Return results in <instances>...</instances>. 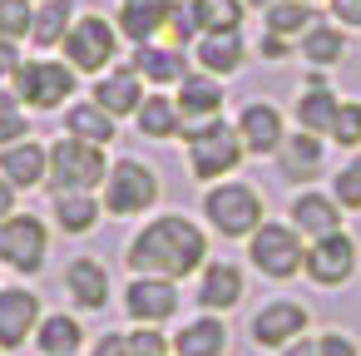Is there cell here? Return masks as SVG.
Instances as JSON below:
<instances>
[{"instance_id":"6da1fadb","label":"cell","mask_w":361,"mask_h":356,"mask_svg":"<svg viewBox=\"0 0 361 356\" xmlns=\"http://www.w3.org/2000/svg\"><path fill=\"white\" fill-rule=\"evenodd\" d=\"M203 252H208V243L188 218H159L134 238L129 267L144 277H188L203 262Z\"/></svg>"},{"instance_id":"7a4b0ae2","label":"cell","mask_w":361,"mask_h":356,"mask_svg":"<svg viewBox=\"0 0 361 356\" xmlns=\"http://www.w3.org/2000/svg\"><path fill=\"white\" fill-rule=\"evenodd\" d=\"M183 134H188V168H193L198 178H218V173H228V168L243 159L238 134H233L228 124H218V119L188 124Z\"/></svg>"},{"instance_id":"3957f363","label":"cell","mask_w":361,"mask_h":356,"mask_svg":"<svg viewBox=\"0 0 361 356\" xmlns=\"http://www.w3.org/2000/svg\"><path fill=\"white\" fill-rule=\"evenodd\" d=\"M99 178H104V154H99V144L65 139V144L50 149V183H55L60 193H90Z\"/></svg>"},{"instance_id":"277c9868","label":"cell","mask_w":361,"mask_h":356,"mask_svg":"<svg viewBox=\"0 0 361 356\" xmlns=\"http://www.w3.org/2000/svg\"><path fill=\"white\" fill-rule=\"evenodd\" d=\"M208 218H213L218 233L243 238V233H257V228H262V203H257L252 188L228 183V188H213V193H208Z\"/></svg>"},{"instance_id":"5b68a950","label":"cell","mask_w":361,"mask_h":356,"mask_svg":"<svg viewBox=\"0 0 361 356\" xmlns=\"http://www.w3.org/2000/svg\"><path fill=\"white\" fill-rule=\"evenodd\" d=\"M159 198V178L144 168V164H114V173H109V188H104V208L109 213H139V208H149Z\"/></svg>"},{"instance_id":"8992f818","label":"cell","mask_w":361,"mask_h":356,"mask_svg":"<svg viewBox=\"0 0 361 356\" xmlns=\"http://www.w3.org/2000/svg\"><path fill=\"white\" fill-rule=\"evenodd\" d=\"M252 262H257L267 277H292L297 267H307L297 233H292V228H282V223L257 228V238H252Z\"/></svg>"},{"instance_id":"52a82bcc","label":"cell","mask_w":361,"mask_h":356,"mask_svg":"<svg viewBox=\"0 0 361 356\" xmlns=\"http://www.w3.org/2000/svg\"><path fill=\"white\" fill-rule=\"evenodd\" d=\"M0 262L35 272L45 262V228L40 218H0Z\"/></svg>"},{"instance_id":"ba28073f","label":"cell","mask_w":361,"mask_h":356,"mask_svg":"<svg viewBox=\"0 0 361 356\" xmlns=\"http://www.w3.org/2000/svg\"><path fill=\"white\" fill-rule=\"evenodd\" d=\"M16 80H20V99L35 109H55L75 90V70H65V65H20Z\"/></svg>"},{"instance_id":"9c48e42d","label":"cell","mask_w":361,"mask_h":356,"mask_svg":"<svg viewBox=\"0 0 361 356\" xmlns=\"http://www.w3.org/2000/svg\"><path fill=\"white\" fill-rule=\"evenodd\" d=\"M65 55L75 70H104L109 55H114V30L99 20V16H85L70 35H65Z\"/></svg>"},{"instance_id":"30bf717a","label":"cell","mask_w":361,"mask_h":356,"mask_svg":"<svg viewBox=\"0 0 361 356\" xmlns=\"http://www.w3.org/2000/svg\"><path fill=\"white\" fill-rule=\"evenodd\" d=\"M351 262H356V247H351V238H341V233H326V238H317V243H312L307 272H312V282H322V287H336V282L351 272Z\"/></svg>"},{"instance_id":"8fae6325","label":"cell","mask_w":361,"mask_h":356,"mask_svg":"<svg viewBox=\"0 0 361 356\" xmlns=\"http://www.w3.org/2000/svg\"><path fill=\"white\" fill-rule=\"evenodd\" d=\"M302 326H307V312H302L297 302H272V307H262V312H257L252 336H257L262 346H282V341L302 336Z\"/></svg>"},{"instance_id":"7c38bea8","label":"cell","mask_w":361,"mask_h":356,"mask_svg":"<svg viewBox=\"0 0 361 356\" xmlns=\"http://www.w3.org/2000/svg\"><path fill=\"white\" fill-rule=\"evenodd\" d=\"M35 312H40L35 292H20V287L0 292V346H20L35 326Z\"/></svg>"},{"instance_id":"4fadbf2b","label":"cell","mask_w":361,"mask_h":356,"mask_svg":"<svg viewBox=\"0 0 361 356\" xmlns=\"http://www.w3.org/2000/svg\"><path fill=\"white\" fill-rule=\"evenodd\" d=\"M0 168H6V183H16V188H35V183L50 173V154H45L40 144L20 139V144H11L6 154H0Z\"/></svg>"},{"instance_id":"5bb4252c","label":"cell","mask_w":361,"mask_h":356,"mask_svg":"<svg viewBox=\"0 0 361 356\" xmlns=\"http://www.w3.org/2000/svg\"><path fill=\"white\" fill-rule=\"evenodd\" d=\"M173 307H178V292L169 277H144L129 287V312L139 321H164V317H173Z\"/></svg>"},{"instance_id":"9a60e30c","label":"cell","mask_w":361,"mask_h":356,"mask_svg":"<svg viewBox=\"0 0 361 356\" xmlns=\"http://www.w3.org/2000/svg\"><path fill=\"white\" fill-rule=\"evenodd\" d=\"M65 287H70V297H75L80 307H104V302H109V272H104L94 257H80V262H70V272H65Z\"/></svg>"},{"instance_id":"2e32d148","label":"cell","mask_w":361,"mask_h":356,"mask_svg":"<svg viewBox=\"0 0 361 356\" xmlns=\"http://www.w3.org/2000/svg\"><path fill=\"white\" fill-rule=\"evenodd\" d=\"M169 0H124V11H119V30L129 35V40H149L154 30H164L169 25Z\"/></svg>"},{"instance_id":"e0dca14e","label":"cell","mask_w":361,"mask_h":356,"mask_svg":"<svg viewBox=\"0 0 361 356\" xmlns=\"http://www.w3.org/2000/svg\"><path fill=\"white\" fill-rule=\"evenodd\" d=\"M243 144H247L252 154L282 149V119H277L272 104H247V109H243Z\"/></svg>"},{"instance_id":"ac0fdd59","label":"cell","mask_w":361,"mask_h":356,"mask_svg":"<svg viewBox=\"0 0 361 356\" xmlns=\"http://www.w3.org/2000/svg\"><path fill=\"white\" fill-rule=\"evenodd\" d=\"M94 99H99V109L104 114H129V109H139L144 99H139V70H114L109 80H99V90H94Z\"/></svg>"},{"instance_id":"d6986e66","label":"cell","mask_w":361,"mask_h":356,"mask_svg":"<svg viewBox=\"0 0 361 356\" xmlns=\"http://www.w3.org/2000/svg\"><path fill=\"white\" fill-rule=\"evenodd\" d=\"M243 297V272L233 262H213L203 272V287H198V302L203 307H233Z\"/></svg>"},{"instance_id":"ffe728a7","label":"cell","mask_w":361,"mask_h":356,"mask_svg":"<svg viewBox=\"0 0 361 356\" xmlns=\"http://www.w3.org/2000/svg\"><path fill=\"white\" fill-rule=\"evenodd\" d=\"M178 356H218L223 346H228V331H223V321H213V317H198V321H188L183 331H178Z\"/></svg>"},{"instance_id":"44dd1931","label":"cell","mask_w":361,"mask_h":356,"mask_svg":"<svg viewBox=\"0 0 361 356\" xmlns=\"http://www.w3.org/2000/svg\"><path fill=\"white\" fill-rule=\"evenodd\" d=\"M65 129H70V139L109 144V139H114V114H104L99 104H75V109L65 114Z\"/></svg>"},{"instance_id":"7402d4cb","label":"cell","mask_w":361,"mask_h":356,"mask_svg":"<svg viewBox=\"0 0 361 356\" xmlns=\"http://www.w3.org/2000/svg\"><path fill=\"white\" fill-rule=\"evenodd\" d=\"M336 99H331V90L322 85V80H312V90L302 94V109H297V119H302V129L307 134H326L331 124H336Z\"/></svg>"},{"instance_id":"603a6c76","label":"cell","mask_w":361,"mask_h":356,"mask_svg":"<svg viewBox=\"0 0 361 356\" xmlns=\"http://www.w3.org/2000/svg\"><path fill=\"white\" fill-rule=\"evenodd\" d=\"M292 218H297V228L312 233V238L336 233V203H326L322 193H302V198L292 203Z\"/></svg>"},{"instance_id":"cb8c5ba5","label":"cell","mask_w":361,"mask_h":356,"mask_svg":"<svg viewBox=\"0 0 361 356\" xmlns=\"http://www.w3.org/2000/svg\"><path fill=\"white\" fill-rule=\"evenodd\" d=\"M218 104H223V90H218L213 80H203V75L183 80V90H178V109H183L188 119H213Z\"/></svg>"},{"instance_id":"d4e9b609","label":"cell","mask_w":361,"mask_h":356,"mask_svg":"<svg viewBox=\"0 0 361 356\" xmlns=\"http://www.w3.org/2000/svg\"><path fill=\"white\" fill-rule=\"evenodd\" d=\"M198 60H203V70H218V75L238 70V65H243V40H238V30L208 35V40L198 45Z\"/></svg>"},{"instance_id":"484cf974","label":"cell","mask_w":361,"mask_h":356,"mask_svg":"<svg viewBox=\"0 0 361 356\" xmlns=\"http://www.w3.org/2000/svg\"><path fill=\"white\" fill-rule=\"evenodd\" d=\"M80 341H85V331H80L75 317H45V326H40V351L45 356H75Z\"/></svg>"},{"instance_id":"4316f807","label":"cell","mask_w":361,"mask_h":356,"mask_svg":"<svg viewBox=\"0 0 361 356\" xmlns=\"http://www.w3.org/2000/svg\"><path fill=\"white\" fill-rule=\"evenodd\" d=\"M317 164H322L317 134H297V139L282 144V168H287V178H307V173H317Z\"/></svg>"},{"instance_id":"83f0119b","label":"cell","mask_w":361,"mask_h":356,"mask_svg":"<svg viewBox=\"0 0 361 356\" xmlns=\"http://www.w3.org/2000/svg\"><path fill=\"white\" fill-rule=\"evenodd\" d=\"M55 218H60L65 233H90L94 218H99V208H94L90 193H60V198H55Z\"/></svg>"},{"instance_id":"f1b7e54d","label":"cell","mask_w":361,"mask_h":356,"mask_svg":"<svg viewBox=\"0 0 361 356\" xmlns=\"http://www.w3.org/2000/svg\"><path fill=\"white\" fill-rule=\"evenodd\" d=\"M134 70H139L144 80H154V85H169V80L183 75V60H178V50H154V45H144V50L134 55Z\"/></svg>"},{"instance_id":"f546056e","label":"cell","mask_w":361,"mask_h":356,"mask_svg":"<svg viewBox=\"0 0 361 356\" xmlns=\"http://www.w3.org/2000/svg\"><path fill=\"white\" fill-rule=\"evenodd\" d=\"M65 25H70V0H50V6L35 11L30 35H35V45H60L65 40Z\"/></svg>"},{"instance_id":"4dcf8cb0","label":"cell","mask_w":361,"mask_h":356,"mask_svg":"<svg viewBox=\"0 0 361 356\" xmlns=\"http://www.w3.org/2000/svg\"><path fill=\"white\" fill-rule=\"evenodd\" d=\"M198 30H208V35H223V30H238V20H243V6L238 0H198Z\"/></svg>"},{"instance_id":"1f68e13d","label":"cell","mask_w":361,"mask_h":356,"mask_svg":"<svg viewBox=\"0 0 361 356\" xmlns=\"http://www.w3.org/2000/svg\"><path fill=\"white\" fill-rule=\"evenodd\" d=\"M341 30H326V25H312L307 30V40H302V55L312 60V65H336L341 60Z\"/></svg>"},{"instance_id":"d6a6232c","label":"cell","mask_w":361,"mask_h":356,"mask_svg":"<svg viewBox=\"0 0 361 356\" xmlns=\"http://www.w3.org/2000/svg\"><path fill=\"white\" fill-rule=\"evenodd\" d=\"M139 129H144L149 139H169V134L178 129V104H169V99L139 104Z\"/></svg>"},{"instance_id":"836d02e7","label":"cell","mask_w":361,"mask_h":356,"mask_svg":"<svg viewBox=\"0 0 361 356\" xmlns=\"http://www.w3.org/2000/svg\"><path fill=\"white\" fill-rule=\"evenodd\" d=\"M267 30H272V35L312 30V6H297V0H277V6H267Z\"/></svg>"},{"instance_id":"e575fe53","label":"cell","mask_w":361,"mask_h":356,"mask_svg":"<svg viewBox=\"0 0 361 356\" xmlns=\"http://www.w3.org/2000/svg\"><path fill=\"white\" fill-rule=\"evenodd\" d=\"M30 0H0V40H16L30 35Z\"/></svg>"},{"instance_id":"d590c367","label":"cell","mask_w":361,"mask_h":356,"mask_svg":"<svg viewBox=\"0 0 361 356\" xmlns=\"http://www.w3.org/2000/svg\"><path fill=\"white\" fill-rule=\"evenodd\" d=\"M331 134H336V144L356 149V144H361V104H341V109H336V124H331Z\"/></svg>"},{"instance_id":"8d00e7d4","label":"cell","mask_w":361,"mask_h":356,"mask_svg":"<svg viewBox=\"0 0 361 356\" xmlns=\"http://www.w3.org/2000/svg\"><path fill=\"white\" fill-rule=\"evenodd\" d=\"M336 203L361 208V159H356V164H346V168L336 173Z\"/></svg>"},{"instance_id":"74e56055","label":"cell","mask_w":361,"mask_h":356,"mask_svg":"<svg viewBox=\"0 0 361 356\" xmlns=\"http://www.w3.org/2000/svg\"><path fill=\"white\" fill-rule=\"evenodd\" d=\"M20 139H25V114L11 109V104H0V149H11Z\"/></svg>"},{"instance_id":"f35d334b","label":"cell","mask_w":361,"mask_h":356,"mask_svg":"<svg viewBox=\"0 0 361 356\" xmlns=\"http://www.w3.org/2000/svg\"><path fill=\"white\" fill-rule=\"evenodd\" d=\"M169 30H173V40H193L198 11H193V6H173V11H169Z\"/></svg>"},{"instance_id":"ab89813d","label":"cell","mask_w":361,"mask_h":356,"mask_svg":"<svg viewBox=\"0 0 361 356\" xmlns=\"http://www.w3.org/2000/svg\"><path fill=\"white\" fill-rule=\"evenodd\" d=\"M169 346H164V336L154 331V326H144V331H134L129 336V356H164Z\"/></svg>"},{"instance_id":"60d3db41","label":"cell","mask_w":361,"mask_h":356,"mask_svg":"<svg viewBox=\"0 0 361 356\" xmlns=\"http://www.w3.org/2000/svg\"><path fill=\"white\" fill-rule=\"evenodd\" d=\"M317 356H356V346H351L346 336H336V331H331V336H322V341H317Z\"/></svg>"},{"instance_id":"b9f144b4","label":"cell","mask_w":361,"mask_h":356,"mask_svg":"<svg viewBox=\"0 0 361 356\" xmlns=\"http://www.w3.org/2000/svg\"><path fill=\"white\" fill-rule=\"evenodd\" d=\"M20 70V55H16V45L11 40H0V75H16Z\"/></svg>"},{"instance_id":"7bdbcfd3","label":"cell","mask_w":361,"mask_h":356,"mask_svg":"<svg viewBox=\"0 0 361 356\" xmlns=\"http://www.w3.org/2000/svg\"><path fill=\"white\" fill-rule=\"evenodd\" d=\"M94 356H129V341H124V336H104V341L94 346Z\"/></svg>"},{"instance_id":"ee69618b","label":"cell","mask_w":361,"mask_h":356,"mask_svg":"<svg viewBox=\"0 0 361 356\" xmlns=\"http://www.w3.org/2000/svg\"><path fill=\"white\" fill-rule=\"evenodd\" d=\"M336 20H346V25H361V0H336Z\"/></svg>"},{"instance_id":"f6af8a7d","label":"cell","mask_w":361,"mask_h":356,"mask_svg":"<svg viewBox=\"0 0 361 356\" xmlns=\"http://www.w3.org/2000/svg\"><path fill=\"white\" fill-rule=\"evenodd\" d=\"M262 55H267V60H282V55H287V40L267 30V35H262Z\"/></svg>"},{"instance_id":"bcb514c9","label":"cell","mask_w":361,"mask_h":356,"mask_svg":"<svg viewBox=\"0 0 361 356\" xmlns=\"http://www.w3.org/2000/svg\"><path fill=\"white\" fill-rule=\"evenodd\" d=\"M11 208H16V183L0 178V218H11Z\"/></svg>"},{"instance_id":"7dc6e473","label":"cell","mask_w":361,"mask_h":356,"mask_svg":"<svg viewBox=\"0 0 361 356\" xmlns=\"http://www.w3.org/2000/svg\"><path fill=\"white\" fill-rule=\"evenodd\" d=\"M282 356H317V346H312V341H297V346H287Z\"/></svg>"},{"instance_id":"c3c4849f","label":"cell","mask_w":361,"mask_h":356,"mask_svg":"<svg viewBox=\"0 0 361 356\" xmlns=\"http://www.w3.org/2000/svg\"><path fill=\"white\" fill-rule=\"evenodd\" d=\"M252 6H277V0H252Z\"/></svg>"}]
</instances>
